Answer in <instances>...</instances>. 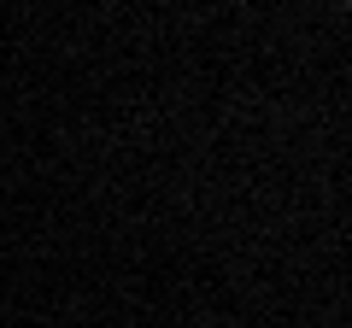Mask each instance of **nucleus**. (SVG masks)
Segmentation results:
<instances>
[{
	"instance_id": "obj_1",
	"label": "nucleus",
	"mask_w": 352,
	"mask_h": 328,
	"mask_svg": "<svg viewBox=\"0 0 352 328\" xmlns=\"http://www.w3.org/2000/svg\"><path fill=\"white\" fill-rule=\"evenodd\" d=\"M340 6H346V12H352V0H340Z\"/></svg>"
}]
</instances>
